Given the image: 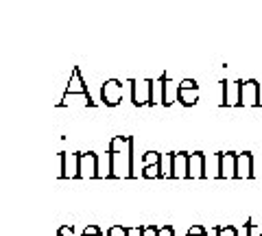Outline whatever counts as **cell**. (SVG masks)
Returning <instances> with one entry per match:
<instances>
[{"label":"cell","instance_id":"obj_13","mask_svg":"<svg viewBox=\"0 0 262 236\" xmlns=\"http://www.w3.org/2000/svg\"><path fill=\"white\" fill-rule=\"evenodd\" d=\"M162 79H164V83H162V85H164L162 103H164V105H170V103H173V101L177 99V85L173 83V81H168V79H166V75H164Z\"/></svg>","mask_w":262,"mask_h":236},{"label":"cell","instance_id":"obj_16","mask_svg":"<svg viewBox=\"0 0 262 236\" xmlns=\"http://www.w3.org/2000/svg\"><path fill=\"white\" fill-rule=\"evenodd\" d=\"M83 236H103V232H101V227L98 225H88L83 230Z\"/></svg>","mask_w":262,"mask_h":236},{"label":"cell","instance_id":"obj_8","mask_svg":"<svg viewBox=\"0 0 262 236\" xmlns=\"http://www.w3.org/2000/svg\"><path fill=\"white\" fill-rule=\"evenodd\" d=\"M219 170L221 177H236V160H238V153H219Z\"/></svg>","mask_w":262,"mask_h":236},{"label":"cell","instance_id":"obj_6","mask_svg":"<svg viewBox=\"0 0 262 236\" xmlns=\"http://www.w3.org/2000/svg\"><path fill=\"white\" fill-rule=\"evenodd\" d=\"M101 99L105 105H118L122 99V83L116 79H110L101 90Z\"/></svg>","mask_w":262,"mask_h":236},{"label":"cell","instance_id":"obj_2","mask_svg":"<svg viewBox=\"0 0 262 236\" xmlns=\"http://www.w3.org/2000/svg\"><path fill=\"white\" fill-rule=\"evenodd\" d=\"M155 81H131V99L136 105H149L153 103Z\"/></svg>","mask_w":262,"mask_h":236},{"label":"cell","instance_id":"obj_5","mask_svg":"<svg viewBox=\"0 0 262 236\" xmlns=\"http://www.w3.org/2000/svg\"><path fill=\"white\" fill-rule=\"evenodd\" d=\"M241 103L243 105H260V83L256 79L241 83Z\"/></svg>","mask_w":262,"mask_h":236},{"label":"cell","instance_id":"obj_19","mask_svg":"<svg viewBox=\"0 0 262 236\" xmlns=\"http://www.w3.org/2000/svg\"><path fill=\"white\" fill-rule=\"evenodd\" d=\"M158 236H175V230H173V225H164V227H160Z\"/></svg>","mask_w":262,"mask_h":236},{"label":"cell","instance_id":"obj_21","mask_svg":"<svg viewBox=\"0 0 262 236\" xmlns=\"http://www.w3.org/2000/svg\"><path fill=\"white\" fill-rule=\"evenodd\" d=\"M253 232H256V225H253V223L249 221V223H247V234H249V236H253Z\"/></svg>","mask_w":262,"mask_h":236},{"label":"cell","instance_id":"obj_1","mask_svg":"<svg viewBox=\"0 0 262 236\" xmlns=\"http://www.w3.org/2000/svg\"><path fill=\"white\" fill-rule=\"evenodd\" d=\"M110 160L114 177H131L134 175V138L116 136L110 142Z\"/></svg>","mask_w":262,"mask_h":236},{"label":"cell","instance_id":"obj_15","mask_svg":"<svg viewBox=\"0 0 262 236\" xmlns=\"http://www.w3.org/2000/svg\"><path fill=\"white\" fill-rule=\"evenodd\" d=\"M216 236H236V227H232V225L216 227Z\"/></svg>","mask_w":262,"mask_h":236},{"label":"cell","instance_id":"obj_17","mask_svg":"<svg viewBox=\"0 0 262 236\" xmlns=\"http://www.w3.org/2000/svg\"><path fill=\"white\" fill-rule=\"evenodd\" d=\"M186 236H208V232H206V227L194 225V227H190V230H188V234H186Z\"/></svg>","mask_w":262,"mask_h":236},{"label":"cell","instance_id":"obj_14","mask_svg":"<svg viewBox=\"0 0 262 236\" xmlns=\"http://www.w3.org/2000/svg\"><path fill=\"white\" fill-rule=\"evenodd\" d=\"M107 236H129V230L122 225H112L107 230Z\"/></svg>","mask_w":262,"mask_h":236},{"label":"cell","instance_id":"obj_20","mask_svg":"<svg viewBox=\"0 0 262 236\" xmlns=\"http://www.w3.org/2000/svg\"><path fill=\"white\" fill-rule=\"evenodd\" d=\"M59 236H72V227H68V225H63L61 230H59Z\"/></svg>","mask_w":262,"mask_h":236},{"label":"cell","instance_id":"obj_18","mask_svg":"<svg viewBox=\"0 0 262 236\" xmlns=\"http://www.w3.org/2000/svg\"><path fill=\"white\" fill-rule=\"evenodd\" d=\"M158 227H155V225H146V227H142V230H140V234L142 236H158Z\"/></svg>","mask_w":262,"mask_h":236},{"label":"cell","instance_id":"obj_11","mask_svg":"<svg viewBox=\"0 0 262 236\" xmlns=\"http://www.w3.org/2000/svg\"><path fill=\"white\" fill-rule=\"evenodd\" d=\"M61 175L79 177V153H61Z\"/></svg>","mask_w":262,"mask_h":236},{"label":"cell","instance_id":"obj_9","mask_svg":"<svg viewBox=\"0 0 262 236\" xmlns=\"http://www.w3.org/2000/svg\"><path fill=\"white\" fill-rule=\"evenodd\" d=\"M160 160L162 156L160 153H155V151H149L144 156V170H142V175L144 177H149V180H153V177H160L162 175V166H160Z\"/></svg>","mask_w":262,"mask_h":236},{"label":"cell","instance_id":"obj_10","mask_svg":"<svg viewBox=\"0 0 262 236\" xmlns=\"http://www.w3.org/2000/svg\"><path fill=\"white\" fill-rule=\"evenodd\" d=\"M206 156L201 151L190 153V162H188V177H206Z\"/></svg>","mask_w":262,"mask_h":236},{"label":"cell","instance_id":"obj_12","mask_svg":"<svg viewBox=\"0 0 262 236\" xmlns=\"http://www.w3.org/2000/svg\"><path fill=\"white\" fill-rule=\"evenodd\" d=\"M251 153L245 151L238 153V160H236V177H251L253 170H251Z\"/></svg>","mask_w":262,"mask_h":236},{"label":"cell","instance_id":"obj_7","mask_svg":"<svg viewBox=\"0 0 262 236\" xmlns=\"http://www.w3.org/2000/svg\"><path fill=\"white\" fill-rule=\"evenodd\" d=\"M188 162H190V153H173L170 156V177H188Z\"/></svg>","mask_w":262,"mask_h":236},{"label":"cell","instance_id":"obj_22","mask_svg":"<svg viewBox=\"0 0 262 236\" xmlns=\"http://www.w3.org/2000/svg\"><path fill=\"white\" fill-rule=\"evenodd\" d=\"M260 236H262V230H260Z\"/></svg>","mask_w":262,"mask_h":236},{"label":"cell","instance_id":"obj_4","mask_svg":"<svg viewBox=\"0 0 262 236\" xmlns=\"http://www.w3.org/2000/svg\"><path fill=\"white\" fill-rule=\"evenodd\" d=\"M98 175V156L94 151L79 153V177H96Z\"/></svg>","mask_w":262,"mask_h":236},{"label":"cell","instance_id":"obj_3","mask_svg":"<svg viewBox=\"0 0 262 236\" xmlns=\"http://www.w3.org/2000/svg\"><path fill=\"white\" fill-rule=\"evenodd\" d=\"M199 99V85L194 79H184L182 83H177V101L182 105H194Z\"/></svg>","mask_w":262,"mask_h":236}]
</instances>
